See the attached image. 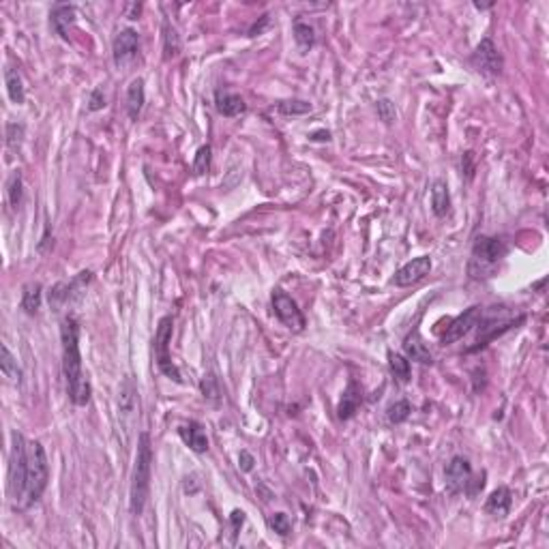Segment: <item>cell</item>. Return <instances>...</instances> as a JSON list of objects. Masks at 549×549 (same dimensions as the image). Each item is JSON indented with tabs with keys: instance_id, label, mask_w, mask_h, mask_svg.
Returning <instances> with one entry per match:
<instances>
[{
	"instance_id": "1",
	"label": "cell",
	"mask_w": 549,
	"mask_h": 549,
	"mask_svg": "<svg viewBox=\"0 0 549 549\" xmlns=\"http://www.w3.org/2000/svg\"><path fill=\"white\" fill-rule=\"evenodd\" d=\"M60 342H62V374L67 382L69 399L75 406H86L90 401V382L82 369V352H80V324L73 315H67L60 324Z\"/></svg>"
},
{
	"instance_id": "2",
	"label": "cell",
	"mask_w": 549,
	"mask_h": 549,
	"mask_svg": "<svg viewBox=\"0 0 549 549\" xmlns=\"http://www.w3.org/2000/svg\"><path fill=\"white\" fill-rule=\"evenodd\" d=\"M151 470H153L151 435L146 431H142L138 437V455H136V466H134V477H131V498H129V511L134 517H140L148 502Z\"/></svg>"
},
{
	"instance_id": "3",
	"label": "cell",
	"mask_w": 549,
	"mask_h": 549,
	"mask_svg": "<svg viewBox=\"0 0 549 549\" xmlns=\"http://www.w3.org/2000/svg\"><path fill=\"white\" fill-rule=\"evenodd\" d=\"M50 481V466H48V455L45 449L41 447V442H28V466H26V489H24V498L20 504L22 509L33 506L35 502L41 500L45 487Z\"/></svg>"
},
{
	"instance_id": "4",
	"label": "cell",
	"mask_w": 549,
	"mask_h": 549,
	"mask_svg": "<svg viewBox=\"0 0 549 549\" xmlns=\"http://www.w3.org/2000/svg\"><path fill=\"white\" fill-rule=\"evenodd\" d=\"M509 247L502 239L496 237H479L472 247V260H470V275L474 279L489 277L496 268V264L506 256Z\"/></svg>"
},
{
	"instance_id": "5",
	"label": "cell",
	"mask_w": 549,
	"mask_h": 549,
	"mask_svg": "<svg viewBox=\"0 0 549 549\" xmlns=\"http://www.w3.org/2000/svg\"><path fill=\"white\" fill-rule=\"evenodd\" d=\"M26 466H28V442L22 433H13L11 447V464H9V494L13 498L16 509H20L24 489H26Z\"/></svg>"
},
{
	"instance_id": "6",
	"label": "cell",
	"mask_w": 549,
	"mask_h": 549,
	"mask_svg": "<svg viewBox=\"0 0 549 549\" xmlns=\"http://www.w3.org/2000/svg\"><path fill=\"white\" fill-rule=\"evenodd\" d=\"M172 333H174V320L172 315H165L159 320L157 331H155V359H157V367L163 376H168L170 380L183 384V376L178 371V367L172 363L170 357V342H172Z\"/></svg>"
},
{
	"instance_id": "7",
	"label": "cell",
	"mask_w": 549,
	"mask_h": 549,
	"mask_svg": "<svg viewBox=\"0 0 549 549\" xmlns=\"http://www.w3.org/2000/svg\"><path fill=\"white\" fill-rule=\"evenodd\" d=\"M273 311L275 315L290 328L294 333H300L305 328V315L298 309L296 300L292 296H288L283 290H275L273 292Z\"/></svg>"
},
{
	"instance_id": "8",
	"label": "cell",
	"mask_w": 549,
	"mask_h": 549,
	"mask_svg": "<svg viewBox=\"0 0 549 549\" xmlns=\"http://www.w3.org/2000/svg\"><path fill=\"white\" fill-rule=\"evenodd\" d=\"M483 309L479 305L468 307L464 313H460L449 326H447V333L442 335V344H455L457 339H462L464 335H468L472 328L481 322Z\"/></svg>"
},
{
	"instance_id": "9",
	"label": "cell",
	"mask_w": 549,
	"mask_h": 549,
	"mask_svg": "<svg viewBox=\"0 0 549 549\" xmlns=\"http://www.w3.org/2000/svg\"><path fill=\"white\" fill-rule=\"evenodd\" d=\"M445 479H447V489L449 494H460L466 491L468 485L472 483V468L470 462L462 455H455L445 470Z\"/></svg>"
},
{
	"instance_id": "10",
	"label": "cell",
	"mask_w": 549,
	"mask_h": 549,
	"mask_svg": "<svg viewBox=\"0 0 549 549\" xmlns=\"http://www.w3.org/2000/svg\"><path fill=\"white\" fill-rule=\"evenodd\" d=\"M472 65L477 67V71L489 73V75H498L502 71V56L489 37L477 45V50L472 54Z\"/></svg>"
},
{
	"instance_id": "11",
	"label": "cell",
	"mask_w": 549,
	"mask_h": 549,
	"mask_svg": "<svg viewBox=\"0 0 549 549\" xmlns=\"http://www.w3.org/2000/svg\"><path fill=\"white\" fill-rule=\"evenodd\" d=\"M429 273H431V258H429V256L414 258L412 262H408L406 266H401V268L395 273L393 286H397V288H410V286L423 281Z\"/></svg>"
},
{
	"instance_id": "12",
	"label": "cell",
	"mask_w": 549,
	"mask_h": 549,
	"mask_svg": "<svg viewBox=\"0 0 549 549\" xmlns=\"http://www.w3.org/2000/svg\"><path fill=\"white\" fill-rule=\"evenodd\" d=\"M138 45H140L138 33L134 28H123L114 39V62L116 65L129 62L138 54Z\"/></svg>"
},
{
	"instance_id": "13",
	"label": "cell",
	"mask_w": 549,
	"mask_h": 549,
	"mask_svg": "<svg viewBox=\"0 0 549 549\" xmlns=\"http://www.w3.org/2000/svg\"><path fill=\"white\" fill-rule=\"evenodd\" d=\"M178 435L183 437V442L193 451V453H206L208 451V435L204 427L197 420H189L178 427Z\"/></svg>"
},
{
	"instance_id": "14",
	"label": "cell",
	"mask_w": 549,
	"mask_h": 549,
	"mask_svg": "<svg viewBox=\"0 0 549 549\" xmlns=\"http://www.w3.org/2000/svg\"><path fill=\"white\" fill-rule=\"evenodd\" d=\"M214 105H217V112L222 116H226V119L241 116L247 109L243 97L237 94V92H228V90H217L214 92Z\"/></svg>"
},
{
	"instance_id": "15",
	"label": "cell",
	"mask_w": 549,
	"mask_h": 549,
	"mask_svg": "<svg viewBox=\"0 0 549 549\" xmlns=\"http://www.w3.org/2000/svg\"><path fill=\"white\" fill-rule=\"evenodd\" d=\"M523 322V317H517V320H506V322H498V320H487L485 324H481V333H479V339H477V346L470 348V352L479 350V348H485L491 339H496L498 335L506 333L509 328H513L515 324Z\"/></svg>"
},
{
	"instance_id": "16",
	"label": "cell",
	"mask_w": 549,
	"mask_h": 549,
	"mask_svg": "<svg viewBox=\"0 0 549 549\" xmlns=\"http://www.w3.org/2000/svg\"><path fill=\"white\" fill-rule=\"evenodd\" d=\"M361 401H363V391H361V386H359L357 380H350V384H348V388L344 391L342 401H339V406H337V416H339L342 420L352 418V416L357 414Z\"/></svg>"
},
{
	"instance_id": "17",
	"label": "cell",
	"mask_w": 549,
	"mask_h": 549,
	"mask_svg": "<svg viewBox=\"0 0 549 549\" xmlns=\"http://www.w3.org/2000/svg\"><path fill=\"white\" fill-rule=\"evenodd\" d=\"M75 22V9L71 5H56L52 16H50V24L54 28L56 35H60L62 39H69V31Z\"/></svg>"
},
{
	"instance_id": "18",
	"label": "cell",
	"mask_w": 549,
	"mask_h": 549,
	"mask_svg": "<svg viewBox=\"0 0 549 549\" xmlns=\"http://www.w3.org/2000/svg\"><path fill=\"white\" fill-rule=\"evenodd\" d=\"M403 350H406L408 359H412V361H416V363H420V365H431V363H433V357H431L429 348L425 346L423 337L418 335V331H412V333L406 337Z\"/></svg>"
},
{
	"instance_id": "19",
	"label": "cell",
	"mask_w": 549,
	"mask_h": 549,
	"mask_svg": "<svg viewBox=\"0 0 549 549\" xmlns=\"http://www.w3.org/2000/svg\"><path fill=\"white\" fill-rule=\"evenodd\" d=\"M513 504V496L509 487H498L489 494L487 502H485V511L494 517H506Z\"/></svg>"
},
{
	"instance_id": "20",
	"label": "cell",
	"mask_w": 549,
	"mask_h": 549,
	"mask_svg": "<svg viewBox=\"0 0 549 549\" xmlns=\"http://www.w3.org/2000/svg\"><path fill=\"white\" fill-rule=\"evenodd\" d=\"M144 101H146V94H144V80L142 77H136L129 88H127V114L131 121H138L142 107H144Z\"/></svg>"
},
{
	"instance_id": "21",
	"label": "cell",
	"mask_w": 549,
	"mask_h": 549,
	"mask_svg": "<svg viewBox=\"0 0 549 549\" xmlns=\"http://www.w3.org/2000/svg\"><path fill=\"white\" fill-rule=\"evenodd\" d=\"M451 208V193L445 180H435L431 187V210L435 217H445Z\"/></svg>"
},
{
	"instance_id": "22",
	"label": "cell",
	"mask_w": 549,
	"mask_h": 549,
	"mask_svg": "<svg viewBox=\"0 0 549 549\" xmlns=\"http://www.w3.org/2000/svg\"><path fill=\"white\" fill-rule=\"evenodd\" d=\"M0 371H3V376L11 384H20L22 382V369L18 367V361L11 354V350L7 348V344L0 346Z\"/></svg>"
},
{
	"instance_id": "23",
	"label": "cell",
	"mask_w": 549,
	"mask_h": 549,
	"mask_svg": "<svg viewBox=\"0 0 549 549\" xmlns=\"http://www.w3.org/2000/svg\"><path fill=\"white\" fill-rule=\"evenodd\" d=\"M41 300H43V286L41 283H28L22 292V309L28 315H35L41 309Z\"/></svg>"
},
{
	"instance_id": "24",
	"label": "cell",
	"mask_w": 549,
	"mask_h": 549,
	"mask_svg": "<svg viewBox=\"0 0 549 549\" xmlns=\"http://www.w3.org/2000/svg\"><path fill=\"white\" fill-rule=\"evenodd\" d=\"M388 367H391V374L397 378V382H401V384L410 382V378H412V367H410V361H408L403 354L388 352Z\"/></svg>"
},
{
	"instance_id": "25",
	"label": "cell",
	"mask_w": 549,
	"mask_h": 549,
	"mask_svg": "<svg viewBox=\"0 0 549 549\" xmlns=\"http://www.w3.org/2000/svg\"><path fill=\"white\" fill-rule=\"evenodd\" d=\"M5 82H7V92H9V99L16 103V105H22L24 99H26V92H24V84H22V77L18 71L13 69H7L5 71Z\"/></svg>"
},
{
	"instance_id": "26",
	"label": "cell",
	"mask_w": 549,
	"mask_h": 549,
	"mask_svg": "<svg viewBox=\"0 0 549 549\" xmlns=\"http://www.w3.org/2000/svg\"><path fill=\"white\" fill-rule=\"evenodd\" d=\"M178 52H180V37H178L176 28L165 20L163 22V56H165V60H170Z\"/></svg>"
},
{
	"instance_id": "27",
	"label": "cell",
	"mask_w": 549,
	"mask_h": 549,
	"mask_svg": "<svg viewBox=\"0 0 549 549\" xmlns=\"http://www.w3.org/2000/svg\"><path fill=\"white\" fill-rule=\"evenodd\" d=\"M7 197H9V204L13 208H20V204L24 200V183H22V172L20 170H13L9 180H7Z\"/></svg>"
},
{
	"instance_id": "28",
	"label": "cell",
	"mask_w": 549,
	"mask_h": 549,
	"mask_svg": "<svg viewBox=\"0 0 549 549\" xmlns=\"http://www.w3.org/2000/svg\"><path fill=\"white\" fill-rule=\"evenodd\" d=\"M277 109L283 116H303V114L311 112V103L303 101V99H288V101H281L277 105Z\"/></svg>"
},
{
	"instance_id": "29",
	"label": "cell",
	"mask_w": 549,
	"mask_h": 549,
	"mask_svg": "<svg viewBox=\"0 0 549 549\" xmlns=\"http://www.w3.org/2000/svg\"><path fill=\"white\" fill-rule=\"evenodd\" d=\"M410 412H412L410 401L401 399V401H395V403L386 410V418H388V423H391V425H401V423H406V420H408Z\"/></svg>"
},
{
	"instance_id": "30",
	"label": "cell",
	"mask_w": 549,
	"mask_h": 549,
	"mask_svg": "<svg viewBox=\"0 0 549 549\" xmlns=\"http://www.w3.org/2000/svg\"><path fill=\"white\" fill-rule=\"evenodd\" d=\"M200 388H202V395L204 399L212 401V403H219V399H222V388H219V382L212 374L204 376L202 382H200Z\"/></svg>"
},
{
	"instance_id": "31",
	"label": "cell",
	"mask_w": 549,
	"mask_h": 549,
	"mask_svg": "<svg viewBox=\"0 0 549 549\" xmlns=\"http://www.w3.org/2000/svg\"><path fill=\"white\" fill-rule=\"evenodd\" d=\"M294 39H296V43H298L303 50L313 48V43H315L313 28H311L309 24H305V22H296V24H294Z\"/></svg>"
},
{
	"instance_id": "32",
	"label": "cell",
	"mask_w": 549,
	"mask_h": 549,
	"mask_svg": "<svg viewBox=\"0 0 549 549\" xmlns=\"http://www.w3.org/2000/svg\"><path fill=\"white\" fill-rule=\"evenodd\" d=\"M210 153H212V151H210L208 144H204V146L197 148L195 159H193V174H195V176H202V174L208 172V168H210Z\"/></svg>"
},
{
	"instance_id": "33",
	"label": "cell",
	"mask_w": 549,
	"mask_h": 549,
	"mask_svg": "<svg viewBox=\"0 0 549 549\" xmlns=\"http://www.w3.org/2000/svg\"><path fill=\"white\" fill-rule=\"evenodd\" d=\"M376 109H378V116L380 121H384L386 125H393L395 119H397V109H395V103L391 99H380L376 103Z\"/></svg>"
},
{
	"instance_id": "34",
	"label": "cell",
	"mask_w": 549,
	"mask_h": 549,
	"mask_svg": "<svg viewBox=\"0 0 549 549\" xmlns=\"http://www.w3.org/2000/svg\"><path fill=\"white\" fill-rule=\"evenodd\" d=\"M268 526H271V530L277 532L279 536H288L290 530H292L290 519H288L286 513H275V515H271V517H268Z\"/></svg>"
},
{
	"instance_id": "35",
	"label": "cell",
	"mask_w": 549,
	"mask_h": 549,
	"mask_svg": "<svg viewBox=\"0 0 549 549\" xmlns=\"http://www.w3.org/2000/svg\"><path fill=\"white\" fill-rule=\"evenodd\" d=\"M22 136H24V127L22 125H18V123L7 125V146L9 148H18V144L22 142Z\"/></svg>"
},
{
	"instance_id": "36",
	"label": "cell",
	"mask_w": 549,
	"mask_h": 549,
	"mask_svg": "<svg viewBox=\"0 0 549 549\" xmlns=\"http://www.w3.org/2000/svg\"><path fill=\"white\" fill-rule=\"evenodd\" d=\"M103 107H105V94H103L101 88H94L90 92V99H88V109L90 112H99V109H103Z\"/></svg>"
},
{
	"instance_id": "37",
	"label": "cell",
	"mask_w": 549,
	"mask_h": 549,
	"mask_svg": "<svg viewBox=\"0 0 549 549\" xmlns=\"http://www.w3.org/2000/svg\"><path fill=\"white\" fill-rule=\"evenodd\" d=\"M254 464H256L254 455H251L249 451H241V455H239V466H241V470H243V472H251V470H254Z\"/></svg>"
},
{
	"instance_id": "38",
	"label": "cell",
	"mask_w": 549,
	"mask_h": 549,
	"mask_svg": "<svg viewBox=\"0 0 549 549\" xmlns=\"http://www.w3.org/2000/svg\"><path fill=\"white\" fill-rule=\"evenodd\" d=\"M243 521H245V513H243V511H234V513H232V530H234L232 534H234V536L239 534V528L243 526Z\"/></svg>"
}]
</instances>
